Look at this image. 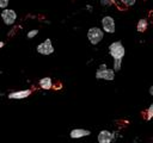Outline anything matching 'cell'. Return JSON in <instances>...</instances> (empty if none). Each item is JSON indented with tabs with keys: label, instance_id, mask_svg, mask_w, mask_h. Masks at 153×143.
Here are the masks:
<instances>
[{
	"label": "cell",
	"instance_id": "6da1fadb",
	"mask_svg": "<svg viewBox=\"0 0 153 143\" xmlns=\"http://www.w3.org/2000/svg\"><path fill=\"white\" fill-rule=\"evenodd\" d=\"M109 55L114 60H122L126 55V49H124L122 42H120V41L112 42L109 45Z\"/></svg>",
	"mask_w": 153,
	"mask_h": 143
},
{
	"label": "cell",
	"instance_id": "7a4b0ae2",
	"mask_svg": "<svg viewBox=\"0 0 153 143\" xmlns=\"http://www.w3.org/2000/svg\"><path fill=\"white\" fill-rule=\"evenodd\" d=\"M103 38H104V32H103L102 29H99L97 26H93V27L88 29V31H87V39L90 41L91 44L97 45L98 43L102 42Z\"/></svg>",
	"mask_w": 153,
	"mask_h": 143
},
{
	"label": "cell",
	"instance_id": "3957f363",
	"mask_svg": "<svg viewBox=\"0 0 153 143\" xmlns=\"http://www.w3.org/2000/svg\"><path fill=\"white\" fill-rule=\"evenodd\" d=\"M37 52L41 54V55H44V56H48V55H51L54 52V46H53V43L49 38L44 39L42 43H39L36 48Z\"/></svg>",
	"mask_w": 153,
	"mask_h": 143
},
{
	"label": "cell",
	"instance_id": "277c9868",
	"mask_svg": "<svg viewBox=\"0 0 153 143\" xmlns=\"http://www.w3.org/2000/svg\"><path fill=\"white\" fill-rule=\"evenodd\" d=\"M102 30L103 32L106 33H114L116 30V24H115V19L111 15H105L102 19Z\"/></svg>",
	"mask_w": 153,
	"mask_h": 143
},
{
	"label": "cell",
	"instance_id": "5b68a950",
	"mask_svg": "<svg viewBox=\"0 0 153 143\" xmlns=\"http://www.w3.org/2000/svg\"><path fill=\"white\" fill-rule=\"evenodd\" d=\"M1 19L6 25H13L17 20V13L11 8H4L1 11Z\"/></svg>",
	"mask_w": 153,
	"mask_h": 143
},
{
	"label": "cell",
	"instance_id": "8992f818",
	"mask_svg": "<svg viewBox=\"0 0 153 143\" xmlns=\"http://www.w3.org/2000/svg\"><path fill=\"white\" fill-rule=\"evenodd\" d=\"M96 77L99 80H106V81H111L115 79V72L110 68H105V69H97L96 72Z\"/></svg>",
	"mask_w": 153,
	"mask_h": 143
},
{
	"label": "cell",
	"instance_id": "52a82bcc",
	"mask_svg": "<svg viewBox=\"0 0 153 143\" xmlns=\"http://www.w3.org/2000/svg\"><path fill=\"white\" fill-rule=\"evenodd\" d=\"M98 143H111L115 139V133L109 130H102L98 133Z\"/></svg>",
	"mask_w": 153,
	"mask_h": 143
},
{
	"label": "cell",
	"instance_id": "ba28073f",
	"mask_svg": "<svg viewBox=\"0 0 153 143\" xmlns=\"http://www.w3.org/2000/svg\"><path fill=\"white\" fill-rule=\"evenodd\" d=\"M30 94H31V89H22V91L11 92L7 97H8V99L18 100V99H25V98H27Z\"/></svg>",
	"mask_w": 153,
	"mask_h": 143
},
{
	"label": "cell",
	"instance_id": "9c48e42d",
	"mask_svg": "<svg viewBox=\"0 0 153 143\" xmlns=\"http://www.w3.org/2000/svg\"><path fill=\"white\" fill-rule=\"evenodd\" d=\"M91 135V131L90 130H86V129H73L71 132H69V136L71 138L73 139H78V138H81V137H86V136H90Z\"/></svg>",
	"mask_w": 153,
	"mask_h": 143
},
{
	"label": "cell",
	"instance_id": "30bf717a",
	"mask_svg": "<svg viewBox=\"0 0 153 143\" xmlns=\"http://www.w3.org/2000/svg\"><path fill=\"white\" fill-rule=\"evenodd\" d=\"M38 85L42 89H50L53 87V81L50 77L45 76V77H42L39 81H38Z\"/></svg>",
	"mask_w": 153,
	"mask_h": 143
},
{
	"label": "cell",
	"instance_id": "8fae6325",
	"mask_svg": "<svg viewBox=\"0 0 153 143\" xmlns=\"http://www.w3.org/2000/svg\"><path fill=\"white\" fill-rule=\"evenodd\" d=\"M147 26H148V21H147V19L142 18V19H140V20L137 21V25H136V30H137L139 32H143V31H146Z\"/></svg>",
	"mask_w": 153,
	"mask_h": 143
},
{
	"label": "cell",
	"instance_id": "7c38bea8",
	"mask_svg": "<svg viewBox=\"0 0 153 143\" xmlns=\"http://www.w3.org/2000/svg\"><path fill=\"white\" fill-rule=\"evenodd\" d=\"M121 67H122V60H114V67H112V70L116 73V72L121 70Z\"/></svg>",
	"mask_w": 153,
	"mask_h": 143
},
{
	"label": "cell",
	"instance_id": "4fadbf2b",
	"mask_svg": "<svg viewBox=\"0 0 153 143\" xmlns=\"http://www.w3.org/2000/svg\"><path fill=\"white\" fill-rule=\"evenodd\" d=\"M38 35V30H36V29H33V30H30L29 32H27V38H35L36 36Z\"/></svg>",
	"mask_w": 153,
	"mask_h": 143
},
{
	"label": "cell",
	"instance_id": "5bb4252c",
	"mask_svg": "<svg viewBox=\"0 0 153 143\" xmlns=\"http://www.w3.org/2000/svg\"><path fill=\"white\" fill-rule=\"evenodd\" d=\"M152 117H153V105H151V106L148 107V110H147V116H146V119H147V120H151V119H152Z\"/></svg>",
	"mask_w": 153,
	"mask_h": 143
},
{
	"label": "cell",
	"instance_id": "9a60e30c",
	"mask_svg": "<svg viewBox=\"0 0 153 143\" xmlns=\"http://www.w3.org/2000/svg\"><path fill=\"white\" fill-rule=\"evenodd\" d=\"M120 1H121L124 6H128V7H129V6H133V5L136 2V0H120Z\"/></svg>",
	"mask_w": 153,
	"mask_h": 143
},
{
	"label": "cell",
	"instance_id": "2e32d148",
	"mask_svg": "<svg viewBox=\"0 0 153 143\" xmlns=\"http://www.w3.org/2000/svg\"><path fill=\"white\" fill-rule=\"evenodd\" d=\"M8 2H10V0H0V8H7V6H8Z\"/></svg>",
	"mask_w": 153,
	"mask_h": 143
},
{
	"label": "cell",
	"instance_id": "e0dca14e",
	"mask_svg": "<svg viewBox=\"0 0 153 143\" xmlns=\"http://www.w3.org/2000/svg\"><path fill=\"white\" fill-rule=\"evenodd\" d=\"M112 2H114V0H100L102 6H110V5H112Z\"/></svg>",
	"mask_w": 153,
	"mask_h": 143
},
{
	"label": "cell",
	"instance_id": "ac0fdd59",
	"mask_svg": "<svg viewBox=\"0 0 153 143\" xmlns=\"http://www.w3.org/2000/svg\"><path fill=\"white\" fill-rule=\"evenodd\" d=\"M105 68H108V66H106V63H102L99 67H98V69H105Z\"/></svg>",
	"mask_w": 153,
	"mask_h": 143
},
{
	"label": "cell",
	"instance_id": "d6986e66",
	"mask_svg": "<svg viewBox=\"0 0 153 143\" xmlns=\"http://www.w3.org/2000/svg\"><path fill=\"white\" fill-rule=\"evenodd\" d=\"M149 94H151V95H153V86H151V87H149Z\"/></svg>",
	"mask_w": 153,
	"mask_h": 143
},
{
	"label": "cell",
	"instance_id": "ffe728a7",
	"mask_svg": "<svg viewBox=\"0 0 153 143\" xmlns=\"http://www.w3.org/2000/svg\"><path fill=\"white\" fill-rule=\"evenodd\" d=\"M2 46H4V42H1V41H0V49H1Z\"/></svg>",
	"mask_w": 153,
	"mask_h": 143
}]
</instances>
